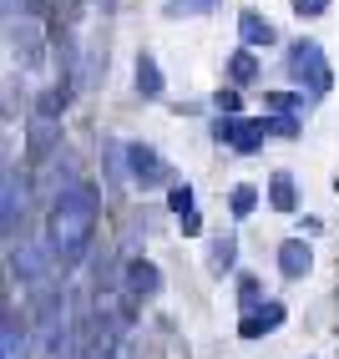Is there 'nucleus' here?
Instances as JSON below:
<instances>
[{
	"instance_id": "obj_1",
	"label": "nucleus",
	"mask_w": 339,
	"mask_h": 359,
	"mask_svg": "<svg viewBox=\"0 0 339 359\" xmlns=\"http://www.w3.org/2000/svg\"><path fill=\"white\" fill-rule=\"evenodd\" d=\"M96 233V187L91 182H71L51 203V223H46V248L56 263H81Z\"/></svg>"
},
{
	"instance_id": "obj_2",
	"label": "nucleus",
	"mask_w": 339,
	"mask_h": 359,
	"mask_svg": "<svg viewBox=\"0 0 339 359\" xmlns=\"http://www.w3.org/2000/svg\"><path fill=\"white\" fill-rule=\"evenodd\" d=\"M288 71H294V81L299 86H309L314 97H324L329 91V61H324V51H319V41H299L294 51H288Z\"/></svg>"
},
{
	"instance_id": "obj_3",
	"label": "nucleus",
	"mask_w": 339,
	"mask_h": 359,
	"mask_svg": "<svg viewBox=\"0 0 339 359\" xmlns=\"http://www.w3.org/2000/svg\"><path fill=\"white\" fill-rule=\"evenodd\" d=\"M263 132H269L263 122H244V116H218V122H213V137L228 142V147L244 152V157H253L263 147Z\"/></svg>"
},
{
	"instance_id": "obj_4",
	"label": "nucleus",
	"mask_w": 339,
	"mask_h": 359,
	"mask_svg": "<svg viewBox=\"0 0 339 359\" xmlns=\"http://www.w3.org/2000/svg\"><path fill=\"white\" fill-rule=\"evenodd\" d=\"M122 289H127V304L157 299V289H162L157 263H152V258H132V263H127V273H122Z\"/></svg>"
},
{
	"instance_id": "obj_5",
	"label": "nucleus",
	"mask_w": 339,
	"mask_h": 359,
	"mask_svg": "<svg viewBox=\"0 0 339 359\" xmlns=\"http://www.w3.org/2000/svg\"><path fill=\"white\" fill-rule=\"evenodd\" d=\"M122 157H127V172H132V182H142V187H157V182H167V167H162V157L147 147V142H132V147H122Z\"/></svg>"
},
{
	"instance_id": "obj_6",
	"label": "nucleus",
	"mask_w": 339,
	"mask_h": 359,
	"mask_svg": "<svg viewBox=\"0 0 339 359\" xmlns=\"http://www.w3.org/2000/svg\"><path fill=\"white\" fill-rule=\"evenodd\" d=\"M279 324H284V304H258V309H248V314H244L238 334H244V339H263V334H274Z\"/></svg>"
},
{
	"instance_id": "obj_7",
	"label": "nucleus",
	"mask_w": 339,
	"mask_h": 359,
	"mask_svg": "<svg viewBox=\"0 0 339 359\" xmlns=\"http://www.w3.org/2000/svg\"><path fill=\"white\" fill-rule=\"evenodd\" d=\"M279 269L284 278H304L314 269V248L304 243V238H288V243H279Z\"/></svg>"
},
{
	"instance_id": "obj_8",
	"label": "nucleus",
	"mask_w": 339,
	"mask_h": 359,
	"mask_svg": "<svg viewBox=\"0 0 339 359\" xmlns=\"http://www.w3.org/2000/svg\"><path fill=\"white\" fill-rule=\"evenodd\" d=\"M238 36H244L248 51H258V46H274V41H279V36H274V20H269V15H258V11H244V15H238Z\"/></svg>"
},
{
	"instance_id": "obj_9",
	"label": "nucleus",
	"mask_w": 339,
	"mask_h": 359,
	"mask_svg": "<svg viewBox=\"0 0 339 359\" xmlns=\"http://www.w3.org/2000/svg\"><path fill=\"white\" fill-rule=\"evenodd\" d=\"M15 36V51H20V61H26V66H41V31L31 26V20H20V26H11Z\"/></svg>"
},
{
	"instance_id": "obj_10",
	"label": "nucleus",
	"mask_w": 339,
	"mask_h": 359,
	"mask_svg": "<svg viewBox=\"0 0 339 359\" xmlns=\"http://www.w3.org/2000/svg\"><path fill=\"white\" fill-rule=\"evenodd\" d=\"M269 203L279 212H294L299 208V193H294V172H274L269 177Z\"/></svg>"
},
{
	"instance_id": "obj_11",
	"label": "nucleus",
	"mask_w": 339,
	"mask_h": 359,
	"mask_svg": "<svg viewBox=\"0 0 339 359\" xmlns=\"http://www.w3.org/2000/svg\"><path fill=\"white\" fill-rule=\"evenodd\" d=\"M6 359H26V324L15 309H6Z\"/></svg>"
},
{
	"instance_id": "obj_12",
	"label": "nucleus",
	"mask_w": 339,
	"mask_h": 359,
	"mask_svg": "<svg viewBox=\"0 0 339 359\" xmlns=\"http://www.w3.org/2000/svg\"><path fill=\"white\" fill-rule=\"evenodd\" d=\"M137 91L142 97H162V71L152 56H137Z\"/></svg>"
},
{
	"instance_id": "obj_13",
	"label": "nucleus",
	"mask_w": 339,
	"mask_h": 359,
	"mask_svg": "<svg viewBox=\"0 0 339 359\" xmlns=\"http://www.w3.org/2000/svg\"><path fill=\"white\" fill-rule=\"evenodd\" d=\"M20 233V187H15V172H6V238L15 243Z\"/></svg>"
},
{
	"instance_id": "obj_14",
	"label": "nucleus",
	"mask_w": 339,
	"mask_h": 359,
	"mask_svg": "<svg viewBox=\"0 0 339 359\" xmlns=\"http://www.w3.org/2000/svg\"><path fill=\"white\" fill-rule=\"evenodd\" d=\"M228 76H233L238 86H253V81H258V56H253V51H238V56L228 61Z\"/></svg>"
},
{
	"instance_id": "obj_15",
	"label": "nucleus",
	"mask_w": 339,
	"mask_h": 359,
	"mask_svg": "<svg viewBox=\"0 0 339 359\" xmlns=\"http://www.w3.org/2000/svg\"><path fill=\"white\" fill-rule=\"evenodd\" d=\"M233 258H238V243H233V238H218V243L208 248V269H213V273H228Z\"/></svg>"
},
{
	"instance_id": "obj_16",
	"label": "nucleus",
	"mask_w": 339,
	"mask_h": 359,
	"mask_svg": "<svg viewBox=\"0 0 339 359\" xmlns=\"http://www.w3.org/2000/svg\"><path fill=\"white\" fill-rule=\"evenodd\" d=\"M51 147H56V127L41 116V122L31 127V157H51Z\"/></svg>"
},
{
	"instance_id": "obj_17",
	"label": "nucleus",
	"mask_w": 339,
	"mask_h": 359,
	"mask_svg": "<svg viewBox=\"0 0 339 359\" xmlns=\"http://www.w3.org/2000/svg\"><path fill=\"white\" fill-rule=\"evenodd\" d=\"M228 208H233V218H248V212L258 208V187L238 182V187H233V198H228Z\"/></svg>"
},
{
	"instance_id": "obj_18",
	"label": "nucleus",
	"mask_w": 339,
	"mask_h": 359,
	"mask_svg": "<svg viewBox=\"0 0 339 359\" xmlns=\"http://www.w3.org/2000/svg\"><path fill=\"white\" fill-rule=\"evenodd\" d=\"M213 6H218V0H167V6H162V11H167V15H173V20H178V15H208Z\"/></svg>"
},
{
	"instance_id": "obj_19",
	"label": "nucleus",
	"mask_w": 339,
	"mask_h": 359,
	"mask_svg": "<svg viewBox=\"0 0 339 359\" xmlns=\"http://www.w3.org/2000/svg\"><path fill=\"white\" fill-rule=\"evenodd\" d=\"M167 208H173L178 218H182V212H192V187H187V182H173V193H167Z\"/></svg>"
},
{
	"instance_id": "obj_20",
	"label": "nucleus",
	"mask_w": 339,
	"mask_h": 359,
	"mask_svg": "<svg viewBox=\"0 0 339 359\" xmlns=\"http://www.w3.org/2000/svg\"><path fill=\"white\" fill-rule=\"evenodd\" d=\"M258 294H263V289H258V278H253V273L238 278V304H244V309H258Z\"/></svg>"
},
{
	"instance_id": "obj_21",
	"label": "nucleus",
	"mask_w": 339,
	"mask_h": 359,
	"mask_svg": "<svg viewBox=\"0 0 339 359\" xmlns=\"http://www.w3.org/2000/svg\"><path fill=\"white\" fill-rule=\"evenodd\" d=\"M263 107H274V111H294V107H304L299 97H288V91H269L263 97Z\"/></svg>"
},
{
	"instance_id": "obj_22",
	"label": "nucleus",
	"mask_w": 339,
	"mask_h": 359,
	"mask_svg": "<svg viewBox=\"0 0 339 359\" xmlns=\"http://www.w3.org/2000/svg\"><path fill=\"white\" fill-rule=\"evenodd\" d=\"M294 11H299V15H309V20H319V15L329 11V0H294Z\"/></svg>"
},
{
	"instance_id": "obj_23",
	"label": "nucleus",
	"mask_w": 339,
	"mask_h": 359,
	"mask_svg": "<svg viewBox=\"0 0 339 359\" xmlns=\"http://www.w3.org/2000/svg\"><path fill=\"white\" fill-rule=\"evenodd\" d=\"M269 132H279V137H299V122L294 116H274V122H263Z\"/></svg>"
},
{
	"instance_id": "obj_24",
	"label": "nucleus",
	"mask_w": 339,
	"mask_h": 359,
	"mask_svg": "<svg viewBox=\"0 0 339 359\" xmlns=\"http://www.w3.org/2000/svg\"><path fill=\"white\" fill-rule=\"evenodd\" d=\"M213 102H218V111H228V116H233V111H238V91H218Z\"/></svg>"
}]
</instances>
